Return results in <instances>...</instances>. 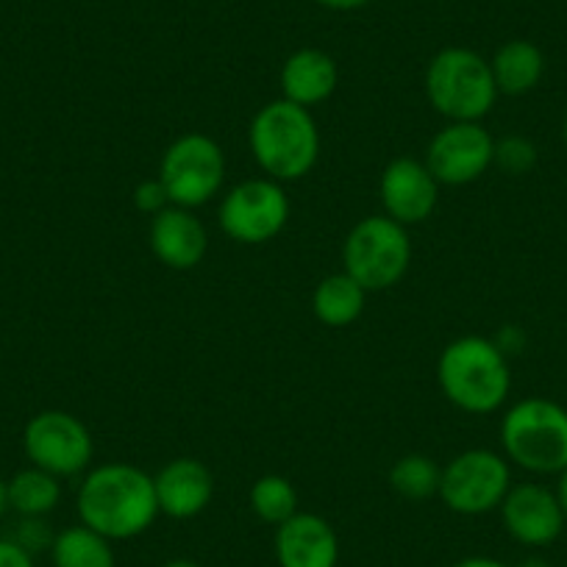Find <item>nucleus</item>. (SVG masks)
Segmentation results:
<instances>
[{"label":"nucleus","instance_id":"obj_1","mask_svg":"<svg viewBox=\"0 0 567 567\" xmlns=\"http://www.w3.org/2000/svg\"><path fill=\"white\" fill-rule=\"evenodd\" d=\"M75 509L84 526L112 543L140 537L159 517L154 476L125 462L92 467L79 487Z\"/></svg>","mask_w":567,"mask_h":567},{"label":"nucleus","instance_id":"obj_2","mask_svg":"<svg viewBox=\"0 0 567 567\" xmlns=\"http://www.w3.org/2000/svg\"><path fill=\"white\" fill-rule=\"evenodd\" d=\"M248 145L267 178L287 184L309 176L318 165L320 131L309 109L278 97L250 120Z\"/></svg>","mask_w":567,"mask_h":567},{"label":"nucleus","instance_id":"obj_3","mask_svg":"<svg viewBox=\"0 0 567 567\" xmlns=\"http://www.w3.org/2000/svg\"><path fill=\"white\" fill-rule=\"evenodd\" d=\"M437 381L443 395L462 412H498L512 390L509 359L495 340L460 337L440 353Z\"/></svg>","mask_w":567,"mask_h":567},{"label":"nucleus","instance_id":"obj_4","mask_svg":"<svg viewBox=\"0 0 567 567\" xmlns=\"http://www.w3.org/2000/svg\"><path fill=\"white\" fill-rule=\"evenodd\" d=\"M425 97L449 123H482L498 101L493 68L471 48H445L425 70Z\"/></svg>","mask_w":567,"mask_h":567},{"label":"nucleus","instance_id":"obj_5","mask_svg":"<svg viewBox=\"0 0 567 567\" xmlns=\"http://www.w3.org/2000/svg\"><path fill=\"white\" fill-rule=\"evenodd\" d=\"M506 460L528 473H561L567 467V409L548 398H523L501 420Z\"/></svg>","mask_w":567,"mask_h":567},{"label":"nucleus","instance_id":"obj_6","mask_svg":"<svg viewBox=\"0 0 567 567\" xmlns=\"http://www.w3.org/2000/svg\"><path fill=\"white\" fill-rule=\"evenodd\" d=\"M412 261V239L406 226L386 215L359 220L342 243V270L368 292L390 290L406 276Z\"/></svg>","mask_w":567,"mask_h":567},{"label":"nucleus","instance_id":"obj_7","mask_svg":"<svg viewBox=\"0 0 567 567\" xmlns=\"http://www.w3.org/2000/svg\"><path fill=\"white\" fill-rule=\"evenodd\" d=\"M226 178L223 148L206 134H184L165 151L159 182L165 184L173 206L200 209L209 204Z\"/></svg>","mask_w":567,"mask_h":567},{"label":"nucleus","instance_id":"obj_8","mask_svg":"<svg viewBox=\"0 0 567 567\" xmlns=\"http://www.w3.org/2000/svg\"><path fill=\"white\" fill-rule=\"evenodd\" d=\"M512 487V471L506 456L487 449H471L456 454L440 476V498L456 515H487L504 504Z\"/></svg>","mask_w":567,"mask_h":567},{"label":"nucleus","instance_id":"obj_9","mask_svg":"<svg viewBox=\"0 0 567 567\" xmlns=\"http://www.w3.org/2000/svg\"><path fill=\"white\" fill-rule=\"evenodd\" d=\"M220 228L239 245L276 239L290 220V198L272 178H248L220 200Z\"/></svg>","mask_w":567,"mask_h":567},{"label":"nucleus","instance_id":"obj_10","mask_svg":"<svg viewBox=\"0 0 567 567\" xmlns=\"http://www.w3.org/2000/svg\"><path fill=\"white\" fill-rule=\"evenodd\" d=\"M23 451L34 467L53 473L56 478H68L90 467L95 445L90 429L75 414L48 409L25 423Z\"/></svg>","mask_w":567,"mask_h":567},{"label":"nucleus","instance_id":"obj_11","mask_svg":"<svg viewBox=\"0 0 567 567\" xmlns=\"http://www.w3.org/2000/svg\"><path fill=\"white\" fill-rule=\"evenodd\" d=\"M495 140L482 123H449L440 128L425 151V167L440 187L473 184L493 167Z\"/></svg>","mask_w":567,"mask_h":567},{"label":"nucleus","instance_id":"obj_12","mask_svg":"<svg viewBox=\"0 0 567 567\" xmlns=\"http://www.w3.org/2000/svg\"><path fill=\"white\" fill-rule=\"evenodd\" d=\"M381 206L384 215L401 226H417L434 215L440 204V182L425 162L401 156L381 173Z\"/></svg>","mask_w":567,"mask_h":567},{"label":"nucleus","instance_id":"obj_13","mask_svg":"<svg viewBox=\"0 0 567 567\" xmlns=\"http://www.w3.org/2000/svg\"><path fill=\"white\" fill-rule=\"evenodd\" d=\"M498 509L509 537L528 548H545L565 528L556 493L543 484H512Z\"/></svg>","mask_w":567,"mask_h":567},{"label":"nucleus","instance_id":"obj_14","mask_svg":"<svg viewBox=\"0 0 567 567\" xmlns=\"http://www.w3.org/2000/svg\"><path fill=\"white\" fill-rule=\"evenodd\" d=\"M272 554L278 567H337L340 539L331 523L315 512H298L276 526Z\"/></svg>","mask_w":567,"mask_h":567},{"label":"nucleus","instance_id":"obj_15","mask_svg":"<svg viewBox=\"0 0 567 567\" xmlns=\"http://www.w3.org/2000/svg\"><path fill=\"white\" fill-rule=\"evenodd\" d=\"M154 489L159 515L173 517V520H189V517L200 515L215 498V476L204 462L193 460V456H178L156 473Z\"/></svg>","mask_w":567,"mask_h":567},{"label":"nucleus","instance_id":"obj_16","mask_svg":"<svg viewBox=\"0 0 567 567\" xmlns=\"http://www.w3.org/2000/svg\"><path fill=\"white\" fill-rule=\"evenodd\" d=\"M151 250L156 259L171 270H193L204 261L209 248V234L193 209L167 206L156 217H151L148 231Z\"/></svg>","mask_w":567,"mask_h":567},{"label":"nucleus","instance_id":"obj_17","mask_svg":"<svg viewBox=\"0 0 567 567\" xmlns=\"http://www.w3.org/2000/svg\"><path fill=\"white\" fill-rule=\"evenodd\" d=\"M337 81H340V73H337L334 59L318 48L296 51L281 68L284 101H292L303 109L329 101L337 90Z\"/></svg>","mask_w":567,"mask_h":567},{"label":"nucleus","instance_id":"obj_18","mask_svg":"<svg viewBox=\"0 0 567 567\" xmlns=\"http://www.w3.org/2000/svg\"><path fill=\"white\" fill-rule=\"evenodd\" d=\"M493 79L498 86V95H526L539 84L545 73V59L534 42L528 40H512L495 51L493 62Z\"/></svg>","mask_w":567,"mask_h":567},{"label":"nucleus","instance_id":"obj_19","mask_svg":"<svg viewBox=\"0 0 567 567\" xmlns=\"http://www.w3.org/2000/svg\"><path fill=\"white\" fill-rule=\"evenodd\" d=\"M364 303H368V290L357 278L348 276L346 270L326 276L315 287L312 296L315 318L323 326H329V329H342V326L357 323L364 312Z\"/></svg>","mask_w":567,"mask_h":567},{"label":"nucleus","instance_id":"obj_20","mask_svg":"<svg viewBox=\"0 0 567 567\" xmlns=\"http://www.w3.org/2000/svg\"><path fill=\"white\" fill-rule=\"evenodd\" d=\"M51 561L53 567H117L112 539L92 532L84 523L64 528L53 537Z\"/></svg>","mask_w":567,"mask_h":567},{"label":"nucleus","instance_id":"obj_21","mask_svg":"<svg viewBox=\"0 0 567 567\" xmlns=\"http://www.w3.org/2000/svg\"><path fill=\"white\" fill-rule=\"evenodd\" d=\"M7 495L9 509L18 512L20 517H48L62 501V484L53 473L31 465L9 478Z\"/></svg>","mask_w":567,"mask_h":567},{"label":"nucleus","instance_id":"obj_22","mask_svg":"<svg viewBox=\"0 0 567 567\" xmlns=\"http://www.w3.org/2000/svg\"><path fill=\"white\" fill-rule=\"evenodd\" d=\"M250 509L259 517L261 523H270V526H281L284 520H290L292 515H298V489L290 478L276 476H261L256 478L254 487H250Z\"/></svg>","mask_w":567,"mask_h":567},{"label":"nucleus","instance_id":"obj_23","mask_svg":"<svg viewBox=\"0 0 567 567\" xmlns=\"http://www.w3.org/2000/svg\"><path fill=\"white\" fill-rule=\"evenodd\" d=\"M443 467L425 454H406L390 467V487L406 501H425L440 493Z\"/></svg>","mask_w":567,"mask_h":567},{"label":"nucleus","instance_id":"obj_24","mask_svg":"<svg viewBox=\"0 0 567 567\" xmlns=\"http://www.w3.org/2000/svg\"><path fill=\"white\" fill-rule=\"evenodd\" d=\"M493 165H498L509 176H523V173H528L537 165V148H534V142L526 140V136H504V140L495 142Z\"/></svg>","mask_w":567,"mask_h":567},{"label":"nucleus","instance_id":"obj_25","mask_svg":"<svg viewBox=\"0 0 567 567\" xmlns=\"http://www.w3.org/2000/svg\"><path fill=\"white\" fill-rule=\"evenodd\" d=\"M53 537H56V534L51 532L45 517H23L12 539H18L29 554H37V550H51Z\"/></svg>","mask_w":567,"mask_h":567},{"label":"nucleus","instance_id":"obj_26","mask_svg":"<svg viewBox=\"0 0 567 567\" xmlns=\"http://www.w3.org/2000/svg\"><path fill=\"white\" fill-rule=\"evenodd\" d=\"M134 206L142 212V215L156 217L159 212H165L167 206H173V204H171V195H167L165 184H162L159 178H154V182L148 178V182L136 184Z\"/></svg>","mask_w":567,"mask_h":567},{"label":"nucleus","instance_id":"obj_27","mask_svg":"<svg viewBox=\"0 0 567 567\" xmlns=\"http://www.w3.org/2000/svg\"><path fill=\"white\" fill-rule=\"evenodd\" d=\"M0 567H34V554H29L18 539L0 537Z\"/></svg>","mask_w":567,"mask_h":567},{"label":"nucleus","instance_id":"obj_28","mask_svg":"<svg viewBox=\"0 0 567 567\" xmlns=\"http://www.w3.org/2000/svg\"><path fill=\"white\" fill-rule=\"evenodd\" d=\"M318 3L326 9H334V12H353V9L368 7L370 0H318Z\"/></svg>","mask_w":567,"mask_h":567},{"label":"nucleus","instance_id":"obj_29","mask_svg":"<svg viewBox=\"0 0 567 567\" xmlns=\"http://www.w3.org/2000/svg\"><path fill=\"white\" fill-rule=\"evenodd\" d=\"M454 567H509V565H504V561L493 559V556H467V559L456 561Z\"/></svg>","mask_w":567,"mask_h":567},{"label":"nucleus","instance_id":"obj_30","mask_svg":"<svg viewBox=\"0 0 567 567\" xmlns=\"http://www.w3.org/2000/svg\"><path fill=\"white\" fill-rule=\"evenodd\" d=\"M554 493H556V501H559L561 515H565V523H567V467L559 473V484H556Z\"/></svg>","mask_w":567,"mask_h":567},{"label":"nucleus","instance_id":"obj_31","mask_svg":"<svg viewBox=\"0 0 567 567\" xmlns=\"http://www.w3.org/2000/svg\"><path fill=\"white\" fill-rule=\"evenodd\" d=\"M162 567H204V565H200V561H195V559H184V556H178V559L165 561Z\"/></svg>","mask_w":567,"mask_h":567},{"label":"nucleus","instance_id":"obj_32","mask_svg":"<svg viewBox=\"0 0 567 567\" xmlns=\"http://www.w3.org/2000/svg\"><path fill=\"white\" fill-rule=\"evenodd\" d=\"M7 509H9V495H7V482H3V478H0V517L7 515Z\"/></svg>","mask_w":567,"mask_h":567},{"label":"nucleus","instance_id":"obj_33","mask_svg":"<svg viewBox=\"0 0 567 567\" xmlns=\"http://www.w3.org/2000/svg\"><path fill=\"white\" fill-rule=\"evenodd\" d=\"M520 567H550V565H548V561H545V559H539V556H532V559L523 561Z\"/></svg>","mask_w":567,"mask_h":567}]
</instances>
